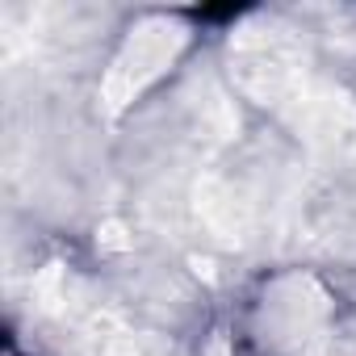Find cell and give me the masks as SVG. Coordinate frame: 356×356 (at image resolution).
I'll use <instances>...</instances> for the list:
<instances>
[{
	"instance_id": "6da1fadb",
	"label": "cell",
	"mask_w": 356,
	"mask_h": 356,
	"mask_svg": "<svg viewBox=\"0 0 356 356\" xmlns=\"http://www.w3.org/2000/svg\"><path fill=\"white\" fill-rule=\"evenodd\" d=\"M185 42H189V30L176 26V22H168V17H151V22H143L138 30H130L126 47L118 51V59H113V67H109V76H105V84H101L105 109L118 113V109L130 105L147 84H155V80L172 67V59L185 51Z\"/></svg>"
},
{
	"instance_id": "7a4b0ae2",
	"label": "cell",
	"mask_w": 356,
	"mask_h": 356,
	"mask_svg": "<svg viewBox=\"0 0 356 356\" xmlns=\"http://www.w3.org/2000/svg\"><path fill=\"white\" fill-rule=\"evenodd\" d=\"M197 214L231 248L248 243V235H252V210H248V202L227 181H218V176H206V181L197 185Z\"/></svg>"
},
{
	"instance_id": "3957f363",
	"label": "cell",
	"mask_w": 356,
	"mask_h": 356,
	"mask_svg": "<svg viewBox=\"0 0 356 356\" xmlns=\"http://www.w3.org/2000/svg\"><path fill=\"white\" fill-rule=\"evenodd\" d=\"M97 243L105 248V252H126L130 248V235H126V227L122 222H101V231H97Z\"/></svg>"
},
{
	"instance_id": "277c9868",
	"label": "cell",
	"mask_w": 356,
	"mask_h": 356,
	"mask_svg": "<svg viewBox=\"0 0 356 356\" xmlns=\"http://www.w3.org/2000/svg\"><path fill=\"white\" fill-rule=\"evenodd\" d=\"M189 264H193V273H197V277H206V281H218V273H214V264H210V260H202V256H193Z\"/></svg>"
}]
</instances>
